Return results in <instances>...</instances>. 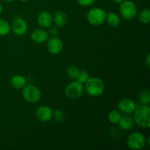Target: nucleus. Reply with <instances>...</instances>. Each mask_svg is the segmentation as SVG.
<instances>
[{"label":"nucleus","mask_w":150,"mask_h":150,"mask_svg":"<svg viewBox=\"0 0 150 150\" xmlns=\"http://www.w3.org/2000/svg\"><path fill=\"white\" fill-rule=\"evenodd\" d=\"M80 70L76 66H70L67 69V75L70 79H77Z\"/></svg>","instance_id":"obj_22"},{"label":"nucleus","mask_w":150,"mask_h":150,"mask_svg":"<svg viewBox=\"0 0 150 150\" xmlns=\"http://www.w3.org/2000/svg\"><path fill=\"white\" fill-rule=\"evenodd\" d=\"M133 120L135 123L143 128L150 127V108L147 105H141L135 109Z\"/></svg>","instance_id":"obj_1"},{"label":"nucleus","mask_w":150,"mask_h":150,"mask_svg":"<svg viewBox=\"0 0 150 150\" xmlns=\"http://www.w3.org/2000/svg\"><path fill=\"white\" fill-rule=\"evenodd\" d=\"M134 120L130 114H125L122 116L121 119L119 121L118 125L121 129L124 130H128L134 126Z\"/></svg>","instance_id":"obj_14"},{"label":"nucleus","mask_w":150,"mask_h":150,"mask_svg":"<svg viewBox=\"0 0 150 150\" xmlns=\"http://www.w3.org/2000/svg\"><path fill=\"white\" fill-rule=\"evenodd\" d=\"M121 112L117 110H112L109 112L108 116V119L110 122L113 124H118L119 121L121 119Z\"/></svg>","instance_id":"obj_20"},{"label":"nucleus","mask_w":150,"mask_h":150,"mask_svg":"<svg viewBox=\"0 0 150 150\" xmlns=\"http://www.w3.org/2000/svg\"><path fill=\"white\" fill-rule=\"evenodd\" d=\"M4 1H7V2H12V1H15V0H4Z\"/></svg>","instance_id":"obj_30"},{"label":"nucleus","mask_w":150,"mask_h":150,"mask_svg":"<svg viewBox=\"0 0 150 150\" xmlns=\"http://www.w3.org/2000/svg\"><path fill=\"white\" fill-rule=\"evenodd\" d=\"M107 13L100 7L92 8L86 15V18L89 23L95 26H99L105 21Z\"/></svg>","instance_id":"obj_4"},{"label":"nucleus","mask_w":150,"mask_h":150,"mask_svg":"<svg viewBox=\"0 0 150 150\" xmlns=\"http://www.w3.org/2000/svg\"><path fill=\"white\" fill-rule=\"evenodd\" d=\"M117 107L120 112L125 114H130L135 111L137 105L134 101L129 98H123L119 101Z\"/></svg>","instance_id":"obj_9"},{"label":"nucleus","mask_w":150,"mask_h":150,"mask_svg":"<svg viewBox=\"0 0 150 150\" xmlns=\"http://www.w3.org/2000/svg\"><path fill=\"white\" fill-rule=\"evenodd\" d=\"M11 31V26L7 20L0 18V36H6Z\"/></svg>","instance_id":"obj_18"},{"label":"nucleus","mask_w":150,"mask_h":150,"mask_svg":"<svg viewBox=\"0 0 150 150\" xmlns=\"http://www.w3.org/2000/svg\"><path fill=\"white\" fill-rule=\"evenodd\" d=\"M50 28V33L52 35H54V36H55V35H57V33H58V29H57V27H56V26H51Z\"/></svg>","instance_id":"obj_26"},{"label":"nucleus","mask_w":150,"mask_h":150,"mask_svg":"<svg viewBox=\"0 0 150 150\" xmlns=\"http://www.w3.org/2000/svg\"><path fill=\"white\" fill-rule=\"evenodd\" d=\"M11 29L15 35L18 36H23L28 31L27 23L24 19L21 18H17L13 20Z\"/></svg>","instance_id":"obj_8"},{"label":"nucleus","mask_w":150,"mask_h":150,"mask_svg":"<svg viewBox=\"0 0 150 150\" xmlns=\"http://www.w3.org/2000/svg\"><path fill=\"white\" fill-rule=\"evenodd\" d=\"M38 23L41 27L49 28L53 23V16L48 11H42L38 15Z\"/></svg>","instance_id":"obj_13"},{"label":"nucleus","mask_w":150,"mask_h":150,"mask_svg":"<svg viewBox=\"0 0 150 150\" xmlns=\"http://www.w3.org/2000/svg\"><path fill=\"white\" fill-rule=\"evenodd\" d=\"M53 118L57 122H62L65 120V114L61 110L57 109L53 112Z\"/></svg>","instance_id":"obj_23"},{"label":"nucleus","mask_w":150,"mask_h":150,"mask_svg":"<svg viewBox=\"0 0 150 150\" xmlns=\"http://www.w3.org/2000/svg\"><path fill=\"white\" fill-rule=\"evenodd\" d=\"M146 67H149V66H150V54H148L147 56H146Z\"/></svg>","instance_id":"obj_27"},{"label":"nucleus","mask_w":150,"mask_h":150,"mask_svg":"<svg viewBox=\"0 0 150 150\" xmlns=\"http://www.w3.org/2000/svg\"><path fill=\"white\" fill-rule=\"evenodd\" d=\"M85 89L90 96H99L103 93L105 85L103 81L99 78L89 77L85 83Z\"/></svg>","instance_id":"obj_2"},{"label":"nucleus","mask_w":150,"mask_h":150,"mask_svg":"<svg viewBox=\"0 0 150 150\" xmlns=\"http://www.w3.org/2000/svg\"><path fill=\"white\" fill-rule=\"evenodd\" d=\"M63 48V42L62 40L58 37H53L51 39L48 40L47 43V48L49 53L51 54H59Z\"/></svg>","instance_id":"obj_11"},{"label":"nucleus","mask_w":150,"mask_h":150,"mask_svg":"<svg viewBox=\"0 0 150 150\" xmlns=\"http://www.w3.org/2000/svg\"><path fill=\"white\" fill-rule=\"evenodd\" d=\"M2 12H3V6H2V4L0 3V15L2 13Z\"/></svg>","instance_id":"obj_29"},{"label":"nucleus","mask_w":150,"mask_h":150,"mask_svg":"<svg viewBox=\"0 0 150 150\" xmlns=\"http://www.w3.org/2000/svg\"><path fill=\"white\" fill-rule=\"evenodd\" d=\"M95 1L96 0H76L78 4L82 7H88V6L92 5L95 2Z\"/></svg>","instance_id":"obj_25"},{"label":"nucleus","mask_w":150,"mask_h":150,"mask_svg":"<svg viewBox=\"0 0 150 150\" xmlns=\"http://www.w3.org/2000/svg\"><path fill=\"white\" fill-rule=\"evenodd\" d=\"M31 39L35 43L41 44L46 42L48 39V33L42 29H35L31 34Z\"/></svg>","instance_id":"obj_12"},{"label":"nucleus","mask_w":150,"mask_h":150,"mask_svg":"<svg viewBox=\"0 0 150 150\" xmlns=\"http://www.w3.org/2000/svg\"><path fill=\"white\" fill-rule=\"evenodd\" d=\"M126 142L127 146L133 150L143 149L146 144L145 136L139 132H134L129 135Z\"/></svg>","instance_id":"obj_6"},{"label":"nucleus","mask_w":150,"mask_h":150,"mask_svg":"<svg viewBox=\"0 0 150 150\" xmlns=\"http://www.w3.org/2000/svg\"><path fill=\"white\" fill-rule=\"evenodd\" d=\"M114 2L117 3V4H121L122 2L123 1H125V0H112Z\"/></svg>","instance_id":"obj_28"},{"label":"nucleus","mask_w":150,"mask_h":150,"mask_svg":"<svg viewBox=\"0 0 150 150\" xmlns=\"http://www.w3.org/2000/svg\"><path fill=\"white\" fill-rule=\"evenodd\" d=\"M21 1H23V2H26V1H28L29 0H20Z\"/></svg>","instance_id":"obj_31"},{"label":"nucleus","mask_w":150,"mask_h":150,"mask_svg":"<svg viewBox=\"0 0 150 150\" xmlns=\"http://www.w3.org/2000/svg\"><path fill=\"white\" fill-rule=\"evenodd\" d=\"M83 92V83L80 82L73 81L67 86L65 89V95L70 99H77L80 98Z\"/></svg>","instance_id":"obj_7"},{"label":"nucleus","mask_w":150,"mask_h":150,"mask_svg":"<svg viewBox=\"0 0 150 150\" xmlns=\"http://www.w3.org/2000/svg\"><path fill=\"white\" fill-rule=\"evenodd\" d=\"M139 100L142 105H149L150 103V93L148 89H144L141 92L139 95Z\"/></svg>","instance_id":"obj_21"},{"label":"nucleus","mask_w":150,"mask_h":150,"mask_svg":"<svg viewBox=\"0 0 150 150\" xmlns=\"http://www.w3.org/2000/svg\"><path fill=\"white\" fill-rule=\"evenodd\" d=\"M22 96L23 99L31 103H38L41 98V92L39 88L33 84H27L23 88Z\"/></svg>","instance_id":"obj_5"},{"label":"nucleus","mask_w":150,"mask_h":150,"mask_svg":"<svg viewBox=\"0 0 150 150\" xmlns=\"http://www.w3.org/2000/svg\"><path fill=\"white\" fill-rule=\"evenodd\" d=\"M89 73L86 70H80L79 73V76H78L77 79H76V81L81 83H85L86 81L89 79Z\"/></svg>","instance_id":"obj_24"},{"label":"nucleus","mask_w":150,"mask_h":150,"mask_svg":"<svg viewBox=\"0 0 150 150\" xmlns=\"http://www.w3.org/2000/svg\"><path fill=\"white\" fill-rule=\"evenodd\" d=\"M139 20L144 24H147L150 22V10L149 9H143L139 13Z\"/></svg>","instance_id":"obj_19"},{"label":"nucleus","mask_w":150,"mask_h":150,"mask_svg":"<svg viewBox=\"0 0 150 150\" xmlns=\"http://www.w3.org/2000/svg\"><path fill=\"white\" fill-rule=\"evenodd\" d=\"M10 84L15 89H21L26 85V79L24 76L16 75L10 79Z\"/></svg>","instance_id":"obj_15"},{"label":"nucleus","mask_w":150,"mask_h":150,"mask_svg":"<svg viewBox=\"0 0 150 150\" xmlns=\"http://www.w3.org/2000/svg\"><path fill=\"white\" fill-rule=\"evenodd\" d=\"M53 111L51 107L48 105H42L37 109L35 112L36 118L42 122H49L53 118Z\"/></svg>","instance_id":"obj_10"},{"label":"nucleus","mask_w":150,"mask_h":150,"mask_svg":"<svg viewBox=\"0 0 150 150\" xmlns=\"http://www.w3.org/2000/svg\"><path fill=\"white\" fill-rule=\"evenodd\" d=\"M105 21H106L108 25H110L111 26H113V27H116V26H117L120 24V18L117 13L111 12V13H109L108 14H107Z\"/></svg>","instance_id":"obj_17"},{"label":"nucleus","mask_w":150,"mask_h":150,"mask_svg":"<svg viewBox=\"0 0 150 150\" xmlns=\"http://www.w3.org/2000/svg\"><path fill=\"white\" fill-rule=\"evenodd\" d=\"M120 13L122 17L125 20H132L137 16V6L133 1L125 0L120 4Z\"/></svg>","instance_id":"obj_3"},{"label":"nucleus","mask_w":150,"mask_h":150,"mask_svg":"<svg viewBox=\"0 0 150 150\" xmlns=\"http://www.w3.org/2000/svg\"><path fill=\"white\" fill-rule=\"evenodd\" d=\"M67 15L62 11H58L53 17V22L59 28L63 27L67 22Z\"/></svg>","instance_id":"obj_16"}]
</instances>
